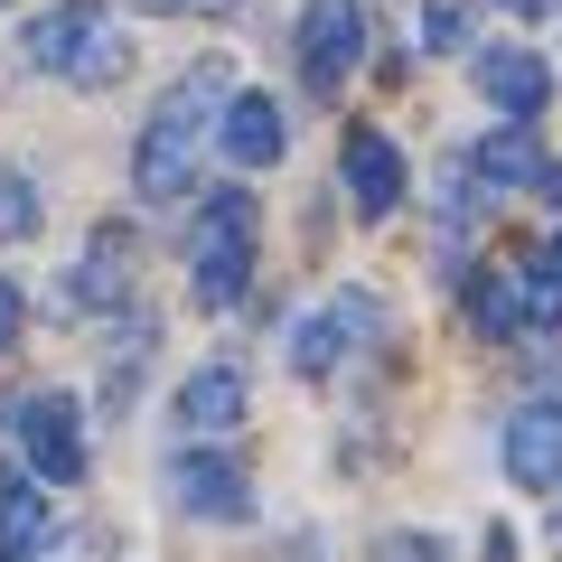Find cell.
<instances>
[{
    "mask_svg": "<svg viewBox=\"0 0 562 562\" xmlns=\"http://www.w3.org/2000/svg\"><path fill=\"white\" fill-rule=\"evenodd\" d=\"M225 103H235V76H225L216 57L206 66H188L179 85H169L160 103H150V122H140V140H132V188L150 206H169V198H188V169H198V140L225 122Z\"/></svg>",
    "mask_w": 562,
    "mask_h": 562,
    "instance_id": "6da1fadb",
    "label": "cell"
},
{
    "mask_svg": "<svg viewBox=\"0 0 562 562\" xmlns=\"http://www.w3.org/2000/svg\"><path fill=\"white\" fill-rule=\"evenodd\" d=\"M254 244H262V216H254L244 188H216V198L188 216V291H198V310H235L244 301Z\"/></svg>",
    "mask_w": 562,
    "mask_h": 562,
    "instance_id": "7a4b0ae2",
    "label": "cell"
},
{
    "mask_svg": "<svg viewBox=\"0 0 562 562\" xmlns=\"http://www.w3.org/2000/svg\"><path fill=\"white\" fill-rule=\"evenodd\" d=\"M10 441H20V460L38 469L47 487H76L85 479V403L76 394H57V384H38L29 403H10Z\"/></svg>",
    "mask_w": 562,
    "mask_h": 562,
    "instance_id": "3957f363",
    "label": "cell"
},
{
    "mask_svg": "<svg viewBox=\"0 0 562 562\" xmlns=\"http://www.w3.org/2000/svg\"><path fill=\"white\" fill-rule=\"evenodd\" d=\"M366 47H375V29H366L357 0H310L301 29H291V57H301V85H310V94H338V85L366 66Z\"/></svg>",
    "mask_w": 562,
    "mask_h": 562,
    "instance_id": "277c9868",
    "label": "cell"
},
{
    "mask_svg": "<svg viewBox=\"0 0 562 562\" xmlns=\"http://www.w3.org/2000/svg\"><path fill=\"white\" fill-rule=\"evenodd\" d=\"M375 328H384V310L366 301V291H338L328 310H301L281 347H291V366H301V375H338L347 338H375Z\"/></svg>",
    "mask_w": 562,
    "mask_h": 562,
    "instance_id": "5b68a950",
    "label": "cell"
},
{
    "mask_svg": "<svg viewBox=\"0 0 562 562\" xmlns=\"http://www.w3.org/2000/svg\"><path fill=\"white\" fill-rule=\"evenodd\" d=\"M169 497H179L188 516H206V525L254 516V479H244V460H225V450H179V460H169Z\"/></svg>",
    "mask_w": 562,
    "mask_h": 562,
    "instance_id": "8992f818",
    "label": "cell"
},
{
    "mask_svg": "<svg viewBox=\"0 0 562 562\" xmlns=\"http://www.w3.org/2000/svg\"><path fill=\"white\" fill-rule=\"evenodd\" d=\"M132 262H140V244H132V225H94L85 235V254H76V272H66V301L76 310H122L132 301Z\"/></svg>",
    "mask_w": 562,
    "mask_h": 562,
    "instance_id": "52a82bcc",
    "label": "cell"
},
{
    "mask_svg": "<svg viewBox=\"0 0 562 562\" xmlns=\"http://www.w3.org/2000/svg\"><path fill=\"white\" fill-rule=\"evenodd\" d=\"M103 0H57V10H47V20H29V38H20V57L38 66V76H76V57L85 47L103 38Z\"/></svg>",
    "mask_w": 562,
    "mask_h": 562,
    "instance_id": "ba28073f",
    "label": "cell"
},
{
    "mask_svg": "<svg viewBox=\"0 0 562 562\" xmlns=\"http://www.w3.org/2000/svg\"><path fill=\"white\" fill-rule=\"evenodd\" d=\"M506 479L516 487H562V403H525L506 422Z\"/></svg>",
    "mask_w": 562,
    "mask_h": 562,
    "instance_id": "9c48e42d",
    "label": "cell"
},
{
    "mask_svg": "<svg viewBox=\"0 0 562 562\" xmlns=\"http://www.w3.org/2000/svg\"><path fill=\"white\" fill-rule=\"evenodd\" d=\"M216 140H225V160H235V169H272L281 150H291V132H281V103H272V94H254V85L225 103Z\"/></svg>",
    "mask_w": 562,
    "mask_h": 562,
    "instance_id": "30bf717a",
    "label": "cell"
},
{
    "mask_svg": "<svg viewBox=\"0 0 562 562\" xmlns=\"http://www.w3.org/2000/svg\"><path fill=\"white\" fill-rule=\"evenodd\" d=\"M347 198H357V216H394L403 206V150L384 132H347Z\"/></svg>",
    "mask_w": 562,
    "mask_h": 562,
    "instance_id": "8fae6325",
    "label": "cell"
},
{
    "mask_svg": "<svg viewBox=\"0 0 562 562\" xmlns=\"http://www.w3.org/2000/svg\"><path fill=\"white\" fill-rule=\"evenodd\" d=\"M479 94L497 103V113L535 122L543 103H553V76H543V57H535V47H487V57H479Z\"/></svg>",
    "mask_w": 562,
    "mask_h": 562,
    "instance_id": "7c38bea8",
    "label": "cell"
},
{
    "mask_svg": "<svg viewBox=\"0 0 562 562\" xmlns=\"http://www.w3.org/2000/svg\"><path fill=\"white\" fill-rule=\"evenodd\" d=\"M244 413H254L244 366H198V375L179 384V422H188V431H235Z\"/></svg>",
    "mask_w": 562,
    "mask_h": 562,
    "instance_id": "4fadbf2b",
    "label": "cell"
},
{
    "mask_svg": "<svg viewBox=\"0 0 562 562\" xmlns=\"http://www.w3.org/2000/svg\"><path fill=\"white\" fill-rule=\"evenodd\" d=\"M479 169L487 188H525V179H543V150H535V132H525V122H506V132H487L479 140Z\"/></svg>",
    "mask_w": 562,
    "mask_h": 562,
    "instance_id": "5bb4252c",
    "label": "cell"
},
{
    "mask_svg": "<svg viewBox=\"0 0 562 562\" xmlns=\"http://www.w3.org/2000/svg\"><path fill=\"white\" fill-rule=\"evenodd\" d=\"M38 543H47V497L10 479V487H0V562H29Z\"/></svg>",
    "mask_w": 562,
    "mask_h": 562,
    "instance_id": "9a60e30c",
    "label": "cell"
},
{
    "mask_svg": "<svg viewBox=\"0 0 562 562\" xmlns=\"http://www.w3.org/2000/svg\"><path fill=\"white\" fill-rule=\"evenodd\" d=\"M516 301H525V328H562V254L516 262Z\"/></svg>",
    "mask_w": 562,
    "mask_h": 562,
    "instance_id": "2e32d148",
    "label": "cell"
},
{
    "mask_svg": "<svg viewBox=\"0 0 562 562\" xmlns=\"http://www.w3.org/2000/svg\"><path fill=\"white\" fill-rule=\"evenodd\" d=\"M38 225H47L38 179H29V169H0V244H29Z\"/></svg>",
    "mask_w": 562,
    "mask_h": 562,
    "instance_id": "e0dca14e",
    "label": "cell"
},
{
    "mask_svg": "<svg viewBox=\"0 0 562 562\" xmlns=\"http://www.w3.org/2000/svg\"><path fill=\"white\" fill-rule=\"evenodd\" d=\"M479 328H487V338H516V328H525L516 272H479Z\"/></svg>",
    "mask_w": 562,
    "mask_h": 562,
    "instance_id": "ac0fdd59",
    "label": "cell"
},
{
    "mask_svg": "<svg viewBox=\"0 0 562 562\" xmlns=\"http://www.w3.org/2000/svg\"><path fill=\"white\" fill-rule=\"evenodd\" d=\"M122 66H132V47H122V29H103V38L76 57V85H113Z\"/></svg>",
    "mask_w": 562,
    "mask_h": 562,
    "instance_id": "d6986e66",
    "label": "cell"
},
{
    "mask_svg": "<svg viewBox=\"0 0 562 562\" xmlns=\"http://www.w3.org/2000/svg\"><path fill=\"white\" fill-rule=\"evenodd\" d=\"M469 38V0H422V47H460Z\"/></svg>",
    "mask_w": 562,
    "mask_h": 562,
    "instance_id": "ffe728a7",
    "label": "cell"
},
{
    "mask_svg": "<svg viewBox=\"0 0 562 562\" xmlns=\"http://www.w3.org/2000/svg\"><path fill=\"white\" fill-rule=\"evenodd\" d=\"M20 319H29V301H20V281L0 272V347H20Z\"/></svg>",
    "mask_w": 562,
    "mask_h": 562,
    "instance_id": "44dd1931",
    "label": "cell"
},
{
    "mask_svg": "<svg viewBox=\"0 0 562 562\" xmlns=\"http://www.w3.org/2000/svg\"><path fill=\"white\" fill-rule=\"evenodd\" d=\"M375 562H450V553H441V543H431V535H394V543H384Z\"/></svg>",
    "mask_w": 562,
    "mask_h": 562,
    "instance_id": "7402d4cb",
    "label": "cell"
},
{
    "mask_svg": "<svg viewBox=\"0 0 562 562\" xmlns=\"http://www.w3.org/2000/svg\"><path fill=\"white\" fill-rule=\"evenodd\" d=\"M150 10H179V20H216V10H235V0H150Z\"/></svg>",
    "mask_w": 562,
    "mask_h": 562,
    "instance_id": "603a6c76",
    "label": "cell"
},
{
    "mask_svg": "<svg viewBox=\"0 0 562 562\" xmlns=\"http://www.w3.org/2000/svg\"><path fill=\"white\" fill-rule=\"evenodd\" d=\"M497 10H516V20H543V10H553V0H497Z\"/></svg>",
    "mask_w": 562,
    "mask_h": 562,
    "instance_id": "cb8c5ba5",
    "label": "cell"
},
{
    "mask_svg": "<svg viewBox=\"0 0 562 562\" xmlns=\"http://www.w3.org/2000/svg\"><path fill=\"white\" fill-rule=\"evenodd\" d=\"M47 562H85V543H57V553H47Z\"/></svg>",
    "mask_w": 562,
    "mask_h": 562,
    "instance_id": "d4e9b609",
    "label": "cell"
},
{
    "mask_svg": "<svg viewBox=\"0 0 562 562\" xmlns=\"http://www.w3.org/2000/svg\"><path fill=\"white\" fill-rule=\"evenodd\" d=\"M553 254H562V244H553Z\"/></svg>",
    "mask_w": 562,
    "mask_h": 562,
    "instance_id": "484cf974",
    "label": "cell"
}]
</instances>
